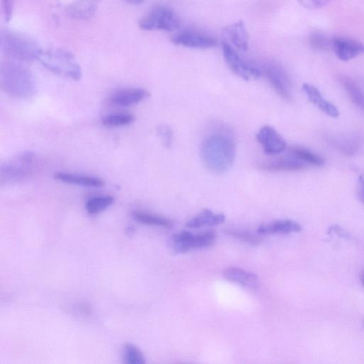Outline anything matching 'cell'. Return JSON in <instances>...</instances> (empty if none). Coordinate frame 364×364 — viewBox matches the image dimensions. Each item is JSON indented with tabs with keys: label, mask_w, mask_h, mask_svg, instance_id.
Segmentation results:
<instances>
[{
	"label": "cell",
	"mask_w": 364,
	"mask_h": 364,
	"mask_svg": "<svg viewBox=\"0 0 364 364\" xmlns=\"http://www.w3.org/2000/svg\"><path fill=\"white\" fill-rule=\"evenodd\" d=\"M358 195L359 200L364 204V174L358 178Z\"/></svg>",
	"instance_id": "e575fe53"
},
{
	"label": "cell",
	"mask_w": 364,
	"mask_h": 364,
	"mask_svg": "<svg viewBox=\"0 0 364 364\" xmlns=\"http://www.w3.org/2000/svg\"><path fill=\"white\" fill-rule=\"evenodd\" d=\"M224 60L232 72L246 81L258 79L262 76L261 68L244 59L229 42H222Z\"/></svg>",
	"instance_id": "52a82bcc"
},
{
	"label": "cell",
	"mask_w": 364,
	"mask_h": 364,
	"mask_svg": "<svg viewBox=\"0 0 364 364\" xmlns=\"http://www.w3.org/2000/svg\"><path fill=\"white\" fill-rule=\"evenodd\" d=\"M171 42L175 45L198 50H209L217 45L215 38L194 30L178 33L171 37Z\"/></svg>",
	"instance_id": "9c48e42d"
},
{
	"label": "cell",
	"mask_w": 364,
	"mask_h": 364,
	"mask_svg": "<svg viewBox=\"0 0 364 364\" xmlns=\"http://www.w3.org/2000/svg\"><path fill=\"white\" fill-rule=\"evenodd\" d=\"M331 233H335L338 237L341 238H350L349 234L338 225H334L329 229L328 234H330Z\"/></svg>",
	"instance_id": "836d02e7"
},
{
	"label": "cell",
	"mask_w": 364,
	"mask_h": 364,
	"mask_svg": "<svg viewBox=\"0 0 364 364\" xmlns=\"http://www.w3.org/2000/svg\"><path fill=\"white\" fill-rule=\"evenodd\" d=\"M194 234L190 232L183 231L173 235L169 239V246L176 254H185L191 250Z\"/></svg>",
	"instance_id": "44dd1931"
},
{
	"label": "cell",
	"mask_w": 364,
	"mask_h": 364,
	"mask_svg": "<svg viewBox=\"0 0 364 364\" xmlns=\"http://www.w3.org/2000/svg\"><path fill=\"white\" fill-rule=\"evenodd\" d=\"M201 155L205 165L212 172L222 174L229 171L237 155L232 132L223 126L210 134L202 144Z\"/></svg>",
	"instance_id": "6da1fadb"
},
{
	"label": "cell",
	"mask_w": 364,
	"mask_h": 364,
	"mask_svg": "<svg viewBox=\"0 0 364 364\" xmlns=\"http://www.w3.org/2000/svg\"><path fill=\"white\" fill-rule=\"evenodd\" d=\"M0 84L6 93L18 99L32 98L38 91L31 71L20 62L14 60L1 64Z\"/></svg>",
	"instance_id": "7a4b0ae2"
},
{
	"label": "cell",
	"mask_w": 364,
	"mask_h": 364,
	"mask_svg": "<svg viewBox=\"0 0 364 364\" xmlns=\"http://www.w3.org/2000/svg\"><path fill=\"white\" fill-rule=\"evenodd\" d=\"M362 283H363V287H364V275H363V277L362 278Z\"/></svg>",
	"instance_id": "8d00e7d4"
},
{
	"label": "cell",
	"mask_w": 364,
	"mask_h": 364,
	"mask_svg": "<svg viewBox=\"0 0 364 364\" xmlns=\"http://www.w3.org/2000/svg\"><path fill=\"white\" fill-rule=\"evenodd\" d=\"M302 227L291 220H278L260 226L257 230L261 235L289 234L299 233Z\"/></svg>",
	"instance_id": "d6986e66"
},
{
	"label": "cell",
	"mask_w": 364,
	"mask_h": 364,
	"mask_svg": "<svg viewBox=\"0 0 364 364\" xmlns=\"http://www.w3.org/2000/svg\"><path fill=\"white\" fill-rule=\"evenodd\" d=\"M15 0H2V8L4 19L9 23L13 18Z\"/></svg>",
	"instance_id": "d6a6232c"
},
{
	"label": "cell",
	"mask_w": 364,
	"mask_h": 364,
	"mask_svg": "<svg viewBox=\"0 0 364 364\" xmlns=\"http://www.w3.org/2000/svg\"><path fill=\"white\" fill-rule=\"evenodd\" d=\"M123 361L127 364H144L145 357L136 346L127 343L123 348Z\"/></svg>",
	"instance_id": "4316f807"
},
{
	"label": "cell",
	"mask_w": 364,
	"mask_h": 364,
	"mask_svg": "<svg viewBox=\"0 0 364 364\" xmlns=\"http://www.w3.org/2000/svg\"><path fill=\"white\" fill-rule=\"evenodd\" d=\"M54 177L56 180L64 182V183L86 188H101L105 186V181L96 176L61 171L55 173Z\"/></svg>",
	"instance_id": "9a60e30c"
},
{
	"label": "cell",
	"mask_w": 364,
	"mask_h": 364,
	"mask_svg": "<svg viewBox=\"0 0 364 364\" xmlns=\"http://www.w3.org/2000/svg\"><path fill=\"white\" fill-rule=\"evenodd\" d=\"M38 60L51 72L78 81L82 78V69L70 52L55 49L42 51Z\"/></svg>",
	"instance_id": "277c9868"
},
{
	"label": "cell",
	"mask_w": 364,
	"mask_h": 364,
	"mask_svg": "<svg viewBox=\"0 0 364 364\" xmlns=\"http://www.w3.org/2000/svg\"><path fill=\"white\" fill-rule=\"evenodd\" d=\"M114 203V199L110 196H101L91 198L86 205L89 214L98 215L109 208Z\"/></svg>",
	"instance_id": "d4e9b609"
},
{
	"label": "cell",
	"mask_w": 364,
	"mask_h": 364,
	"mask_svg": "<svg viewBox=\"0 0 364 364\" xmlns=\"http://www.w3.org/2000/svg\"><path fill=\"white\" fill-rule=\"evenodd\" d=\"M224 278L233 283L254 290L259 286V279L254 273L237 267H229L223 271Z\"/></svg>",
	"instance_id": "2e32d148"
},
{
	"label": "cell",
	"mask_w": 364,
	"mask_h": 364,
	"mask_svg": "<svg viewBox=\"0 0 364 364\" xmlns=\"http://www.w3.org/2000/svg\"><path fill=\"white\" fill-rule=\"evenodd\" d=\"M180 25L178 16L171 9L164 6H154L139 23L140 28L146 31L174 32Z\"/></svg>",
	"instance_id": "8992f818"
},
{
	"label": "cell",
	"mask_w": 364,
	"mask_h": 364,
	"mask_svg": "<svg viewBox=\"0 0 364 364\" xmlns=\"http://www.w3.org/2000/svg\"><path fill=\"white\" fill-rule=\"evenodd\" d=\"M157 132L161 141L162 145L166 148H170L173 142L171 129L169 126L163 125L157 127Z\"/></svg>",
	"instance_id": "4dcf8cb0"
},
{
	"label": "cell",
	"mask_w": 364,
	"mask_h": 364,
	"mask_svg": "<svg viewBox=\"0 0 364 364\" xmlns=\"http://www.w3.org/2000/svg\"><path fill=\"white\" fill-rule=\"evenodd\" d=\"M226 217L223 214H214L210 210H204L196 217L190 220L186 227L190 229H200L203 227H217L223 224Z\"/></svg>",
	"instance_id": "ffe728a7"
},
{
	"label": "cell",
	"mask_w": 364,
	"mask_h": 364,
	"mask_svg": "<svg viewBox=\"0 0 364 364\" xmlns=\"http://www.w3.org/2000/svg\"><path fill=\"white\" fill-rule=\"evenodd\" d=\"M150 96L149 92L143 89H123L110 97V103L116 106L127 107L137 104Z\"/></svg>",
	"instance_id": "5bb4252c"
},
{
	"label": "cell",
	"mask_w": 364,
	"mask_h": 364,
	"mask_svg": "<svg viewBox=\"0 0 364 364\" xmlns=\"http://www.w3.org/2000/svg\"><path fill=\"white\" fill-rule=\"evenodd\" d=\"M302 90L309 101L324 113L331 118H338L339 116V111L336 107L326 101L316 87L305 84L302 86Z\"/></svg>",
	"instance_id": "e0dca14e"
},
{
	"label": "cell",
	"mask_w": 364,
	"mask_h": 364,
	"mask_svg": "<svg viewBox=\"0 0 364 364\" xmlns=\"http://www.w3.org/2000/svg\"><path fill=\"white\" fill-rule=\"evenodd\" d=\"M256 139L267 155L279 154L287 148L285 139L274 127L269 125L263 126L259 130Z\"/></svg>",
	"instance_id": "30bf717a"
},
{
	"label": "cell",
	"mask_w": 364,
	"mask_h": 364,
	"mask_svg": "<svg viewBox=\"0 0 364 364\" xmlns=\"http://www.w3.org/2000/svg\"><path fill=\"white\" fill-rule=\"evenodd\" d=\"M0 47L10 59L17 62H32L38 59L42 50L32 38L10 30L0 35Z\"/></svg>",
	"instance_id": "3957f363"
},
{
	"label": "cell",
	"mask_w": 364,
	"mask_h": 364,
	"mask_svg": "<svg viewBox=\"0 0 364 364\" xmlns=\"http://www.w3.org/2000/svg\"><path fill=\"white\" fill-rule=\"evenodd\" d=\"M307 164L291 155L288 157L276 159L273 161H266L261 164L260 169L266 171H298L306 167Z\"/></svg>",
	"instance_id": "ac0fdd59"
},
{
	"label": "cell",
	"mask_w": 364,
	"mask_h": 364,
	"mask_svg": "<svg viewBox=\"0 0 364 364\" xmlns=\"http://www.w3.org/2000/svg\"><path fill=\"white\" fill-rule=\"evenodd\" d=\"M126 1L132 5H140L144 0H126Z\"/></svg>",
	"instance_id": "d590c367"
},
{
	"label": "cell",
	"mask_w": 364,
	"mask_h": 364,
	"mask_svg": "<svg viewBox=\"0 0 364 364\" xmlns=\"http://www.w3.org/2000/svg\"><path fill=\"white\" fill-rule=\"evenodd\" d=\"M226 234L251 245H259L261 243V238L245 231L228 230L226 232Z\"/></svg>",
	"instance_id": "f546056e"
},
{
	"label": "cell",
	"mask_w": 364,
	"mask_h": 364,
	"mask_svg": "<svg viewBox=\"0 0 364 364\" xmlns=\"http://www.w3.org/2000/svg\"><path fill=\"white\" fill-rule=\"evenodd\" d=\"M273 89L283 99H292V84L286 70L278 63L268 62L261 68Z\"/></svg>",
	"instance_id": "ba28073f"
},
{
	"label": "cell",
	"mask_w": 364,
	"mask_h": 364,
	"mask_svg": "<svg viewBox=\"0 0 364 364\" xmlns=\"http://www.w3.org/2000/svg\"><path fill=\"white\" fill-rule=\"evenodd\" d=\"M217 239L216 233L208 231L195 235L193 239V249H204L212 246Z\"/></svg>",
	"instance_id": "83f0119b"
},
{
	"label": "cell",
	"mask_w": 364,
	"mask_h": 364,
	"mask_svg": "<svg viewBox=\"0 0 364 364\" xmlns=\"http://www.w3.org/2000/svg\"><path fill=\"white\" fill-rule=\"evenodd\" d=\"M331 1V0H298L302 6L309 10L320 9Z\"/></svg>",
	"instance_id": "1f68e13d"
},
{
	"label": "cell",
	"mask_w": 364,
	"mask_h": 364,
	"mask_svg": "<svg viewBox=\"0 0 364 364\" xmlns=\"http://www.w3.org/2000/svg\"><path fill=\"white\" fill-rule=\"evenodd\" d=\"M101 0H76L67 6L66 12L72 19L88 21L96 15Z\"/></svg>",
	"instance_id": "7c38bea8"
},
{
	"label": "cell",
	"mask_w": 364,
	"mask_h": 364,
	"mask_svg": "<svg viewBox=\"0 0 364 364\" xmlns=\"http://www.w3.org/2000/svg\"><path fill=\"white\" fill-rule=\"evenodd\" d=\"M341 82L352 102L364 112V93L351 79L345 77Z\"/></svg>",
	"instance_id": "cb8c5ba5"
},
{
	"label": "cell",
	"mask_w": 364,
	"mask_h": 364,
	"mask_svg": "<svg viewBox=\"0 0 364 364\" xmlns=\"http://www.w3.org/2000/svg\"><path fill=\"white\" fill-rule=\"evenodd\" d=\"M37 164V157L32 152H24L9 159L0 167V183H19L33 174Z\"/></svg>",
	"instance_id": "5b68a950"
},
{
	"label": "cell",
	"mask_w": 364,
	"mask_h": 364,
	"mask_svg": "<svg viewBox=\"0 0 364 364\" xmlns=\"http://www.w3.org/2000/svg\"><path fill=\"white\" fill-rule=\"evenodd\" d=\"M224 34L230 45L241 52H246L249 47V38L243 21L229 25L224 30Z\"/></svg>",
	"instance_id": "4fadbf2b"
},
{
	"label": "cell",
	"mask_w": 364,
	"mask_h": 364,
	"mask_svg": "<svg viewBox=\"0 0 364 364\" xmlns=\"http://www.w3.org/2000/svg\"><path fill=\"white\" fill-rule=\"evenodd\" d=\"M132 217L139 223L169 229L173 227L172 220L166 217L144 212H134Z\"/></svg>",
	"instance_id": "7402d4cb"
},
{
	"label": "cell",
	"mask_w": 364,
	"mask_h": 364,
	"mask_svg": "<svg viewBox=\"0 0 364 364\" xmlns=\"http://www.w3.org/2000/svg\"><path fill=\"white\" fill-rule=\"evenodd\" d=\"M331 49L338 59L343 62L350 61L364 54L363 43L346 38H334Z\"/></svg>",
	"instance_id": "8fae6325"
},
{
	"label": "cell",
	"mask_w": 364,
	"mask_h": 364,
	"mask_svg": "<svg viewBox=\"0 0 364 364\" xmlns=\"http://www.w3.org/2000/svg\"><path fill=\"white\" fill-rule=\"evenodd\" d=\"M289 152L291 155L301 160L306 164L321 166L324 164V159L322 157L307 148L294 146L290 148Z\"/></svg>",
	"instance_id": "603a6c76"
},
{
	"label": "cell",
	"mask_w": 364,
	"mask_h": 364,
	"mask_svg": "<svg viewBox=\"0 0 364 364\" xmlns=\"http://www.w3.org/2000/svg\"><path fill=\"white\" fill-rule=\"evenodd\" d=\"M363 326H364V320H363Z\"/></svg>",
	"instance_id": "74e56055"
},
{
	"label": "cell",
	"mask_w": 364,
	"mask_h": 364,
	"mask_svg": "<svg viewBox=\"0 0 364 364\" xmlns=\"http://www.w3.org/2000/svg\"><path fill=\"white\" fill-rule=\"evenodd\" d=\"M332 40L333 38H330L322 33L314 32L309 38V43L312 49L318 51H325L331 49Z\"/></svg>",
	"instance_id": "f1b7e54d"
},
{
	"label": "cell",
	"mask_w": 364,
	"mask_h": 364,
	"mask_svg": "<svg viewBox=\"0 0 364 364\" xmlns=\"http://www.w3.org/2000/svg\"><path fill=\"white\" fill-rule=\"evenodd\" d=\"M135 116L130 113H111L102 118V123L109 127H123L135 121Z\"/></svg>",
	"instance_id": "484cf974"
}]
</instances>
